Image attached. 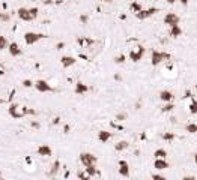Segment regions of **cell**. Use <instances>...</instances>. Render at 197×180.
Instances as JSON below:
<instances>
[{"instance_id": "1", "label": "cell", "mask_w": 197, "mask_h": 180, "mask_svg": "<svg viewBox=\"0 0 197 180\" xmlns=\"http://www.w3.org/2000/svg\"><path fill=\"white\" fill-rule=\"evenodd\" d=\"M170 59V54L169 53H161V51H157V50H152L151 53V63L152 66H158L160 63L166 62Z\"/></svg>"}, {"instance_id": "2", "label": "cell", "mask_w": 197, "mask_h": 180, "mask_svg": "<svg viewBox=\"0 0 197 180\" xmlns=\"http://www.w3.org/2000/svg\"><path fill=\"white\" fill-rule=\"evenodd\" d=\"M23 38H24L26 45H33V44H36V42H39V41H42V39H45L47 35L36 33V32H26Z\"/></svg>"}, {"instance_id": "3", "label": "cell", "mask_w": 197, "mask_h": 180, "mask_svg": "<svg viewBox=\"0 0 197 180\" xmlns=\"http://www.w3.org/2000/svg\"><path fill=\"white\" fill-rule=\"evenodd\" d=\"M33 87H35L39 93H51V92H54L53 86H51L48 81H45V80H38V81H35V83H33Z\"/></svg>"}, {"instance_id": "4", "label": "cell", "mask_w": 197, "mask_h": 180, "mask_svg": "<svg viewBox=\"0 0 197 180\" xmlns=\"http://www.w3.org/2000/svg\"><path fill=\"white\" fill-rule=\"evenodd\" d=\"M80 162L84 165V167H87V165H96L98 158L95 156V155H92V153L83 152V153H80Z\"/></svg>"}, {"instance_id": "5", "label": "cell", "mask_w": 197, "mask_h": 180, "mask_svg": "<svg viewBox=\"0 0 197 180\" xmlns=\"http://www.w3.org/2000/svg\"><path fill=\"white\" fill-rule=\"evenodd\" d=\"M8 112H9V116H11L14 120H20V119L26 117V116L23 114V111H20L18 104H11V105H9V108H8Z\"/></svg>"}, {"instance_id": "6", "label": "cell", "mask_w": 197, "mask_h": 180, "mask_svg": "<svg viewBox=\"0 0 197 180\" xmlns=\"http://www.w3.org/2000/svg\"><path fill=\"white\" fill-rule=\"evenodd\" d=\"M157 12H160L158 8H149V9H141V11L136 12V17H137V20H146V18H149L152 15H155Z\"/></svg>"}, {"instance_id": "7", "label": "cell", "mask_w": 197, "mask_h": 180, "mask_svg": "<svg viewBox=\"0 0 197 180\" xmlns=\"http://www.w3.org/2000/svg\"><path fill=\"white\" fill-rule=\"evenodd\" d=\"M179 21H181V18H179V15L174 14V12H169V14H166V17H164V24H167L169 27H170V26H174V24H179Z\"/></svg>"}, {"instance_id": "8", "label": "cell", "mask_w": 197, "mask_h": 180, "mask_svg": "<svg viewBox=\"0 0 197 180\" xmlns=\"http://www.w3.org/2000/svg\"><path fill=\"white\" fill-rule=\"evenodd\" d=\"M143 54H145V47H139V50L129 51V60L134 62V63H137V62H140L143 59Z\"/></svg>"}, {"instance_id": "9", "label": "cell", "mask_w": 197, "mask_h": 180, "mask_svg": "<svg viewBox=\"0 0 197 180\" xmlns=\"http://www.w3.org/2000/svg\"><path fill=\"white\" fill-rule=\"evenodd\" d=\"M8 51H9V54H11L12 57L23 56V50L20 48V45L17 44V42H11V44H8Z\"/></svg>"}, {"instance_id": "10", "label": "cell", "mask_w": 197, "mask_h": 180, "mask_svg": "<svg viewBox=\"0 0 197 180\" xmlns=\"http://www.w3.org/2000/svg\"><path fill=\"white\" fill-rule=\"evenodd\" d=\"M17 15H18V18L21 20V21H33L32 20V15H30V11H29V8H18V11H17Z\"/></svg>"}, {"instance_id": "11", "label": "cell", "mask_w": 197, "mask_h": 180, "mask_svg": "<svg viewBox=\"0 0 197 180\" xmlns=\"http://www.w3.org/2000/svg\"><path fill=\"white\" fill-rule=\"evenodd\" d=\"M119 174L122 177H129V165L125 159H120L119 161Z\"/></svg>"}, {"instance_id": "12", "label": "cell", "mask_w": 197, "mask_h": 180, "mask_svg": "<svg viewBox=\"0 0 197 180\" xmlns=\"http://www.w3.org/2000/svg\"><path fill=\"white\" fill-rule=\"evenodd\" d=\"M36 152H38L39 156H42V158H48L53 155V150H51V147L48 146V144H41V146L38 147Z\"/></svg>"}, {"instance_id": "13", "label": "cell", "mask_w": 197, "mask_h": 180, "mask_svg": "<svg viewBox=\"0 0 197 180\" xmlns=\"http://www.w3.org/2000/svg\"><path fill=\"white\" fill-rule=\"evenodd\" d=\"M60 63H62V66L66 69V68L74 66L77 63V60H75V57H72V56H62L60 57Z\"/></svg>"}, {"instance_id": "14", "label": "cell", "mask_w": 197, "mask_h": 180, "mask_svg": "<svg viewBox=\"0 0 197 180\" xmlns=\"http://www.w3.org/2000/svg\"><path fill=\"white\" fill-rule=\"evenodd\" d=\"M153 167H155V168L158 170V171H162V170L169 168V162L166 161V158H155Z\"/></svg>"}, {"instance_id": "15", "label": "cell", "mask_w": 197, "mask_h": 180, "mask_svg": "<svg viewBox=\"0 0 197 180\" xmlns=\"http://www.w3.org/2000/svg\"><path fill=\"white\" fill-rule=\"evenodd\" d=\"M89 92V86L87 84H84V83H81V81H78L77 84H75V89H74V93L75 95H86Z\"/></svg>"}, {"instance_id": "16", "label": "cell", "mask_w": 197, "mask_h": 180, "mask_svg": "<svg viewBox=\"0 0 197 180\" xmlns=\"http://www.w3.org/2000/svg\"><path fill=\"white\" fill-rule=\"evenodd\" d=\"M111 137H113V132H110V131H99L98 132V140L104 144L111 140Z\"/></svg>"}, {"instance_id": "17", "label": "cell", "mask_w": 197, "mask_h": 180, "mask_svg": "<svg viewBox=\"0 0 197 180\" xmlns=\"http://www.w3.org/2000/svg\"><path fill=\"white\" fill-rule=\"evenodd\" d=\"M174 98V95L170 92V90H161L160 92V99L162 102H172Z\"/></svg>"}, {"instance_id": "18", "label": "cell", "mask_w": 197, "mask_h": 180, "mask_svg": "<svg viewBox=\"0 0 197 180\" xmlns=\"http://www.w3.org/2000/svg\"><path fill=\"white\" fill-rule=\"evenodd\" d=\"M169 33H170L172 38H179L182 35V29H181L179 24H174V26H170V32Z\"/></svg>"}, {"instance_id": "19", "label": "cell", "mask_w": 197, "mask_h": 180, "mask_svg": "<svg viewBox=\"0 0 197 180\" xmlns=\"http://www.w3.org/2000/svg\"><path fill=\"white\" fill-rule=\"evenodd\" d=\"M84 171H86V174H87L89 177L99 176V171L96 170V167H95V165H87V167H84Z\"/></svg>"}, {"instance_id": "20", "label": "cell", "mask_w": 197, "mask_h": 180, "mask_svg": "<svg viewBox=\"0 0 197 180\" xmlns=\"http://www.w3.org/2000/svg\"><path fill=\"white\" fill-rule=\"evenodd\" d=\"M59 170H60V161H54V164L51 165V170H50L48 176H50V177H54V176L57 174Z\"/></svg>"}, {"instance_id": "21", "label": "cell", "mask_w": 197, "mask_h": 180, "mask_svg": "<svg viewBox=\"0 0 197 180\" xmlns=\"http://www.w3.org/2000/svg\"><path fill=\"white\" fill-rule=\"evenodd\" d=\"M128 146H129V143L125 141V140H122V141H119L116 146H115V150H116V152H124V150L128 149Z\"/></svg>"}, {"instance_id": "22", "label": "cell", "mask_w": 197, "mask_h": 180, "mask_svg": "<svg viewBox=\"0 0 197 180\" xmlns=\"http://www.w3.org/2000/svg\"><path fill=\"white\" fill-rule=\"evenodd\" d=\"M143 8H141V3H139V2H132L131 5H129V11L131 12H139V11H141Z\"/></svg>"}, {"instance_id": "23", "label": "cell", "mask_w": 197, "mask_h": 180, "mask_svg": "<svg viewBox=\"0 0 197 180\" xmlns=\"http://www.w3.org/2000/svg\"><path fill=\"white\" fill-rule=\"evenodd\" d=\"M173 108H174V105L172 102H164V105H162V108H161V112H170V111H173Z\"/></svg>"}, {"instance_id": "24", "label": "cell", "mask_w": 197, "mask_h": 180, "mask_svg": "<svg viewBox=\"0 0 197 180\" xmlns=\"http://www.w3.org/2000/svg\"><path fill=\"white\" fill-rule=\"evenodd\" d=\"M161 138L164 141H169V143H170V141H173L174 138H176V135H174L173 132H164V134L161 135Z\"/></svg>"}, {"instance_id": "25", "label": "cell", "mask_w": 197, "mask_h": 180, "mask_svg": "<svg viewBox=\"0 0 197 180\" xmlns=\"http://www.w3.org/2000/svg\"><path fill=\"white\" fill-rule=\"evenodd\" d=\"M185 131L190 134H197V125L196 123H188L185 126Z\"/></svg>"}, {"instance_id": "26", "label": "cell", "mask_w": 197, "mask_h": 180, "mask_svg": "<svg viewBox=\"0 0 197 180\" xmlns=\"http://www.w3.org/2000/svg\"><path fill=\"white\" fill-rule=\"evenodd\" d=\"M166 156H167V152L164 149H157L153 152V158H166Z\"/></svg>"}, {"instance_id": "27", "label": "cell", "mask_w": 197, "mask_h": 180, "mask_svg": "<svg viewBox=\"0 0 197 180\" xmlns=\"http://www.w3.org/2000/svg\"><path fill=\"white\" fill-rule=\"evenodd\" d=\"M8 44H9L8 39H6L5 36L0 35V51H2V50H6V48H8Z\"/></svg>"}, {"instance_id": "28", "label": "cell", "mask_w": 197, "mask_h": 180, "mask_svg": "<svg viewBox=\"0 0 197 180\" xmlns=\"http://www.w3.org/2000/svg\"><path fill=\"white\" fill-rule=\"evenodd\" d=\"M188 110H190L191 114H197V101H196V99H193V101H191L190 107H188Z\"/></svg>"}, {"instance_id": "29", "label": "cell", "mask_w": 197, "mask_h": 180, "mask_svg": "<svg viewBox=\"0 0 197 180\" xmlns=\"http://www.w3.org/2000/svg\"><path fill=\"white\" fill-rule=\"evenodd\" d=\"M125 60H127L125 54H120V56L115 57V63H116V65H122V63H125Z\"/></svg>"}, {"instance_id": "30", "label": "cell", "mask_w": 197, "mask_h": 180, "mask_svg": "<svg viewBox=\"0 0 197 180\" xmlns=\"http://www.w3.org/2000/svg\"><path fill=\"white\" fill-rule=\"evenodd\" d=\"M78 44H81V45H92L93 41H92V39H84V38H78Z\"/></svg>"}, {"instance_id": "31", "label": "cell", "mask_w": 197, "mask_h": 180, "mask_svg": "<svg viewBox=\"0 0 197 180\" xmlns=\"http://www.w3.org/2000/svg\"><path fill=\"white\" fill-rule=\"evenodd\" d=\"M29 11H30V15H32V20H36L39 9H38V8H29Z\"/></svg>"}, {"instance_id": "32", "label": "cell", "mask_w": 197, "mask_h": 180, "mask_svg": "<svg viewBox=\"0 0 197 180\" xmlns=\"http://www.w3.org/2000/svg\"><path fill=\"white\" fill-rule=\"evenodd\" d=\"M128 114L127 112H119V114H116V120H119V122H124V120H127Z\"/></svg>"}, {"instance_id": "33", "label": "cell", "mask_w": 197, "mask_h": 180, "mask_svg": "<svg viewBox=\"0 0 197 180\" xmlns=\"http://www.w3.org/2000/svg\"><path fill=\"white\" fill-rule=\"evenodd\" d=\"M87 21H89V17H87L86 14L80 15V22H81V24H87Z\"/></svg>"}, {"instance_id": "34", "label": "cell", "mask_w": 197, "mask_h": 180, "mask_svg": "<svg viewBox=\"0 0 197 180\" xmlns=\"http://www.w3.org/2000/svg\"><path fill=\"white\" fill-rule=\"evenodd\" d=\"M23 86L29 89V87H32V86H33V83H32V80H23Z\"/></svg>"}, {"instance_id": "35", "label": "cell", "mask_w": 197, "mask_h": 180, "mask_svg": "<svg viewBox=\"0 0 197 180\" xmlns=\"http://www.w3.org/2000/svg\"><path fill=\"white\" fill-rule=\"evenodd\" d=\"M77 176H78V179H84V180L90 179V177H89V176H87V174H86V173H78V174H77Z\"/></svg>"}, {"instance_id": "36", "label": "cell", "mask_w": 197, "mask_h": 180, "mask_svg": "<svg viewBox=\"0 0 197 180\" xmlns=\"http://www.w3.org/2000/svg\"><path fill=\"white\" fill-rule=\"evenodd\" d=\"M65 48V42H59V44H56V50H63Z\"/></svg>"}, {"instance_id": "37", "label": "cell", "mask_w": 197, "mask_h": 180, "mask_svg": "<svg viewBox=\"0 0 197 180\" xmlns=\"http://www.w3.org/2000/svg\"><path fill=\"white\" fill-rule=\"evenodd\" d=\"M0 20H3V21H9V15H6V14H3V12H2V17H0Z\"/></svg>"}, {"instance_id": "38", "label": "cell", "mask_w": 197, "mask_h": 180, "mask_svg": "<svg viewBox=\"0 0 197 180\" xmlns=\"http://www.w3.org/2000/svg\"><path fill=\"white\" fill-rule=\"evenodd\" d=\"M152 179H158V180H166V177H164V176H160V174H153V176H152Z\"/></svg>"}, {"instance_id": "39", "label": "cell", "mask_w": 197, "mask_h": 180, "mask_svg": "<svg viewBox=\"0 0 197 180\" xmlns=\"http://www.w3.org/2000/svg\"><path fill=\"white\" fill-rule=\"evenodd\" d=\"M42 3H44V5H53L54 0H42Z\"/></svg>"}, {"instance_id": "40", "label": "cell", "mask_w": 197, "mask_h": 180, "mask_svg": "<svg viewBox=\"0 0 197 180\" xmlns=\"http://www.w3.org/2000/svg\"><path fill=\"white\" fill-rule=\"evenodd\" d=\"M69 131H71V128L68 126V125H66V126L63 128V132H65V134H69Z\"/></svg>"}, {"instance_id": "41", "label": "cell", "mask_w": 197, "mask_h": 180, "mask_svg": "<svg viewBox=\"0 0 197 180\" xmlns=\"http://www.w3.org/2000/svg\"><path fill=\"white\" fill-rule=\"evenodd\" d=\"M194 176H184V180H193Z\"/></svg>"}, {"instance_id": "42", "label": "cell", "mask_w": 197, "mask_h": 180, "mask_svg": "<svg viewBox=\"0 0 197 180\" xmlns=\"http://www.w3.org/2000/svg\"><path fill=\"white\" fill-rule=\"evenodd\" d=\"M179 2H181L182 6H187V5H188V0H179Z\"/></svg>"}, {"instance_id": "43", "label": "cell", "mask_w": 197, "mask_h": 180, "mask_svg": "<svg viewBox=\"0 0 197 180\" xmlns=\"http://www.w3.org/2000/svg\"><path fill=\"white\" fill-rule=\"evenodd\" d=\"M166 2H167V3H169V5H174V3H176V2H178V0H166Z\"/></svg>"}, {"instance_id": "44", "label": "cell", "mask_w": 197, "mask_h": 180, "mask_svg": "<svg viewBox=\"0 0 197 180\" xmlns=\"http://www.w3.org/2000/svg\"><path fill=\"white\" fill-rule=\"evenodd\" d=\"M2 75H5V69L0 66V77H2Z\"/></svg>"}, {"instance_id": "45", "label": "cell", "mask_w": 197, "mask_h": 180, "mask_svg": "<svg viewBox=\"0 0 197 180\" xmlns=\"http://www.w3.org/2000/svg\"><path fill=\"white\" fill-rule=\"evenodd\" d=\"M59 120H60V119H59V117H56V119L53 120V125H57V123H59Z\"/></svg>"}, {"instance_id": "46", "label": "cell", "mask_w": 197, "mask_h": 180, "mask_svg": "<svg viewBox=\"0 0 197 180\" xmlns=\"http://www.w3.org/2000/svg\"><path fill=\"white\" fill-rule=\"evenodd\" d=\"M194 162H196V164H197V152H196V153H194Z\"/></svg>"}, {"instance_id": "47", "label": "cell", "mask_w": 197, "mask_h": 180, "mask_svg": "<svg viewBox=\"0 0 197 180\" xmlns=\"http://www.w3.org/2000/svg\"><path fill=\"white\" fill-rule=\"evenodd\" d=\"M101 2H105V3H111L113 0H101Z\"/></svg>"}, {"instance_id": "48", "label": "cell", "mask_w": 197, "mask_h": 180, "mask_svg": "<svg viewBox=\"0 0 197 180\" xmlns=\"http://www.w3.org/2000/svg\"><path fill=\"white\" fill-rule=\"evenodd\" d=\"M3 104H5V99H2V98H0V105H3Z\"/></svg>"}, {"instance_id": "49", "label": "cell", "mask_w": 197, "mask_h": 180, "mask_svg": "<svg viewBox=\"0 0 197 180\" xmlns=\"http://www.w3.org/2000/svg\"><path fill=\"white\" fill-rule=\"evenodd\" d=\"M0 17H2V11H0Z\"/></svg>"}, {"instance_id": "50", "label": "cell", "mask_w": 197, "mask_h": 180, "mask_svg": "<svg viewBox=\"0 0 197 180\" xmlns=\"http://www.w3.org/2000/svg\"><path fill=\"white\" fill-rule=\"evenodd\" d=\"M196 89H197V84H196Z\"/></svg>"}, {"instance_id": "51", "label": "cell", "mask_w": 197, "mask_h": 180, "mask_svg": "<svg viewBox=\"0 0 197 180\" xmlns=\"http://www.w3.org/2000/svg\"><path fill=\"white\" fill-rule=\"evenodd\" d=\"M0 66H2V65H0Z\"/></svg>"}]
</instances>
